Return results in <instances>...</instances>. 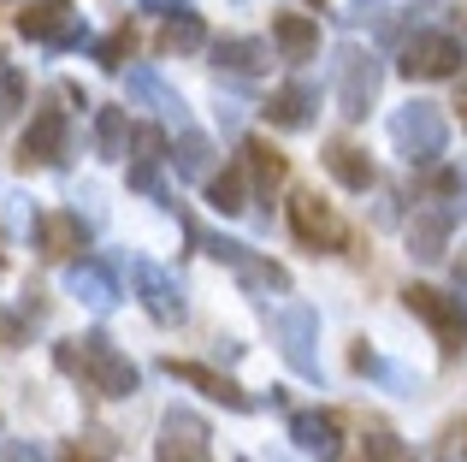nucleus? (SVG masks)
<instances>
[{"instance_id":"obj_7","label":"nucleus","mask_w":467,"mask_h":462,"mask_svg":"<svg viewBox=\"0 0 467 462\" xmlns=\"http://www.w3.org/2000/svg\"><path fill=\"white\" fill-rule=\"evenodd\" d=\"M18 36L36 42V47L66 54V47H78L83 36H89V24H83V12L71 6V0H30V6L18 12Z\"/></svg>"},{"instance_id":"obj_36","label":"nucleus","mask_w":467,"mask_h":462,"mask_svg":"<svg viewBox=\"0 0 467 462\" xmlns=\"http://www.w3.org/2000/svg\"><path fill=\"white\" fill-rule=\"evenodd\" d=\"M190 0H142V12H160V18H171V12H183Z\"/></svg>"},{"instance_id":"obj_26","label":"nucleus","mask_w":467,"mask_h":462,"mask_svg":"<svg viewBox=\"0 0 467 462\" xmlns=\"http://www.w3.org/2000/svg\"><path fill=\"white\" fill-rule=\"evenodd\" d=\"M95 154L101 161H125L130 154V113L125 107H95Z\"/></svg>"},{"instance_id":"obj_4","label":"nucleus","mask_w":467,"mask_h":462,"mask_svg":"<svg viewBox=\"0 0 467 462\" xmlns=\"http://www.w3.org/2000/svg\"><path fill=\"white\" fill-rule=\"evenodd\" d=\"M467 66V47L456 30H414L409 42H402V59L397 71L409 83H438V78H462Z\"/></svg>"},{"instance_id":"obj_20","label":"nucleus","mask_w":467,"mask_h":462,"mask_svg":"<svg viewBox=\"0 0 467 462\" xmlns=\"http://www.w3.org/2000/svg\"><path fill=\"white\" fill-rule=\"evenodd\" d=\"M319 166H326L343 190H355V196H367V190L379 184V166L367 161V149H355V142H326V149H319Z\"/></svg>"},{"instance_id":"obj_37","label":"nucleus","mask_w":467,"mask_h":462,"mask_svg":"<svg viewBox=\"0 0 467 462\" xmlns=\"http://www.w3.org/2000/svg\"><path fill=\"white\" fill-rule=\"evenodd\" d=\"M450 445H456V451H462V462H467V415L456 421V427H450Z\"/></svg>"},{"instance_id":"obj_1","label":"nucleus","mask_w":467,"mask_h":462,"mask_svg":"<svg viewBox=\"0 0 467 462\" xmlns=\"http://www.w3.org/2000/svg\"><path fill=\"white\" fill-rule=\"evenodd\" d=\"M54 362H59V373L83 380L89 392H101V397H137L142 392V368L107 332H83V338L54 344Z\"/></svg>"},{"instance_id":"obj_13","label":"nucleus","mask_w":467,"mask_h":462,"mask_svg":"<svg viewBox=\"0 0 467 462\" xmlns=\"http://www.w3.org/2000/svg\"><path fill=\"white\" fill-rule=\"evenodd\" d=\"M66 290L78 302H89L95 314H113L119 297H125V290H119V267L101 261V255H71L66 261Z\"/></svg>"},{"instance_id":"obj_5","label":"nucleus","mask_w":467,"mask_h":462,"mask_svg":"<svg viewBox=\"0 0 467 462\" xmlns=\"http://www.w3.org/2000/svg\"><path fill=\"white\" fill-rule=\"evenodd\" d=\"M285 220H290V231H296V243L308 255H343L349 249V226H343V214L331 208L319 190H296L290 208H285Z\"/></svg>"},{"instance_id":"obj_23","label":"nucleus","mask_w":467,"mask_h":462,"mask_svg":"<svg viewBox=\"0 0 467 462\" xmlns=\"http://www.w3.org/2000/svg\"><path fill=\"white\" fill-rule=\"evenodd\" d=\"M202 190H207V208H213V214H225V220L249 208V196H254V190H249V166H243V154L225 166V173H207V184H202Z\"/></svg>"},{"instance_id":"obj_3","label":"nucleus","mask_w":467,"mask_h":462,"mask_svg":"<svg viewBox=\"0 0 467 462\" xmlns=\"http://www.w3.org/2000/svg\"><path fill=\"white\" fill-rule=\"evenodd\" d=\"M402 309H409L414 320L432 326L438 356L462 362V350H467V302L462 297H450V290H438V285H409L402 290Z\"/></svg>"},{"instance_id":"obj_34","label":"nucleus","mask_w":467,"mask_h":462,"mask_svg":"<svg viewBox=\"0 0 467 462\" xmlns=\"http://www.w3.org/2000/svg\"><path fill=\"white\" fill-rule=\"evenodd\" d=\"M166 131L160 125H130V161H166Z\"/></svg>"},{"instance_id":"obj_14","label":"nucleus","mask_w":467,"mask_h":462,"mask_svg":"<svg viewBox=\"0 0 467 462\" xmlns=\"http://www.w3.org/2000/svg\"><path fill=\"white\" fill-rule=\"evenodd\" d=\"M18 161L47 166V173H59V166L71 161V119L59 113V107H42V113H36V125L24 131V142H18Z\"/></svg>"},{"instance_id":"obj_11","label":"nucleus","mask_w":467,"mask_h":462,"mask_svg":"<svg viewBox=\"0 0 467 462\" xmlns=\"http://www.w3.org/2000/svg\"><path fill=\"white\" fill-rule=\"evenodd\" d=\"M130 285H137V302L149 309V320H154V326H183L190 302H183V285H178V278H171L160 261L137 255V261H130Z\"/></svg>"},{"instance_id":"obj_38","label":"nucleus","mask_w":467,"mask_h":462,"mask_svg":"<svg viewBox=\"0 0 467 462\" xmlns=\"http://www.w3.org/2000/svg\"><path fill=\"white\" fill-rule=\"evenodd\" d=\"M0 273H6V255H0Z\"/></svg>"},{"instance_id":"obj_19","label":"nucleus","mask_w":467,"mask_h":462,"mask_svg":"<svg viewBox=\"0 0 467 462\" xmlns=\"http://www.w3.org/2000/svg\"><path fill=\"white\" fill-rule=\"evenodd\" d=\"M273 47L285 66H308L319 54V18H308V12H273Z\"/></svg>"},{"instance_id":"obj_27","label":"nucleus","mask_w":467,"mask_h":462,"mask_svg":"<svg viewBox=\"0 0 467 462\" xmlns=\"http://www.w3.org/2000/svg\"><path fill=\"white\" fill-rule=\"evenodd\" d=\"M349 368H355V373H367V380H385L390 392H414V385H420L414 373H402L397 362H379V350H373V344H355V350H349Z\"/></svg>"},{"instance_id":"obj_40","label":"nucleus","mask_w":467,"mask_h":462,"mask_svg":"<svg viewBox=\"0 0 467 462\" xmlns=\"http://www.w3.org/2000/svg\"><path fill=\"white\" fill-rule=\"evenodd\" d=\"M438 462H450V451H444V457H438Z\"/></svg>"},{"instance_id":"obj_28","label":"nucleus","mask_w":467,"mask_h":462,"mask_svg":"<svg viewBox=\"0 0 467 462\" xmlns=\"http://www.w3.org/2000/svg\"><path fill=\"white\" fill-rule=\"evenodd\" d=\"M237 278H243V290H261V297H273V290L285 297V290H290V273H285V267L266 261V255H254V249H249V261L237 267Z\"/></svg>"},{"instance_id":"obj_39","label":"nucleus","mask_w":467,"mask_h":462,"mask_svg":"<svg viewBox=\"0 0 467 462\" xmlns=\"http://www.w3.org/2000/svg\"><path fill=\"white\" fill-rule=\"evenodd\" d=\"M314 6H319V12H326V0H314Z\"/></svg>"},{"instance_id":"obj_17","label":"nucleus","mask_w":467,"mask_h":462,"mask_svg":"<svg viewBox=\"0 0 467 462\" xmlns=\"http://www.w3.org/2000/svg\"><path fill=\"white\" fill-rule=\"evenodd\" d=\"M261 113H266V125H273V131H308L314 119H319V83H308V78L285 83V89H273L261 101Z\"/></svg>"},{"instance_id":"obj_35","label":"nucleus","mask_w":467,"mask_h":462,"mask_svg":"<svg viewBox=\"0 0 467 462\" xmlns=\"http://www.w3.org/2000/svg\"><path fill=\"white\" fill-rule=\"evenodd\" d=\"M0 462H47V451L36 439H0Z\"/></svg>"},{"instance_id":"obj_22","label":"nucleus","mask_w":467,"mask_h":462,"mask_svg":"<svg viewBox=\"0 0 467 462\" xmlns=\"http://www.w3.org/2000/svg\"><path fill=\"white\" fill-rule=\"evenodd\" d=\"M213 66L225 78H261L273 66V47L254 42V36H225V42H213Z\"/></svg>"},{"instance_id":"obj_8","label":"nucleus","mask_w":467,"mask_h":462,"mask_svg":"<svg viewBox=\"0 0 467 462\" xmlns=\"http://www.w3.org/2000/svg\"><path fill=\"white\" fill-rule=\"evenodd\" d=\"M154 462H213V427L195 409L171 404L160 415V439H154Z\"/></svg>"},{"instance_id":"obj_24","label":"nucleus","mask_w":467,"mask_h":462,"mask_svg":"<svg viewBox=\"0 0 467 462\" xmlns=\"http://www.w3.org/2000/svg\"><path fill=\"white\" fill-rule=\"evenodd\" d=\"M166 161H171V173H178L183 184H207V173H213V142L190 125V131H178V142H171Z\"/></svg>"},{"instance_id":"obj_33","label":"nucleus","mask_w":467,"mask_h":462,"mask_svg":"<svg viewBox=\"0 0 467 462\" xmlns=\"http://www.w3.org/2000/svg\"><path fill=\"white\" fill-rule=\"evenodd\" d=\"M113 457H119L113 433H83V439L66 445V457H59V462H113Z\"/></svg>"},{"instance_id":"obj_21","label":"nucleus","mask_w":467,"mask_h":462,"mask_svg":"<svg viewBox=\"0 0 467 462\" xmlns=\"http://www.w3.org/2000/svg\"><path fill=\"white\" fill-rule=\"evenodd\" d=\"M243 166H249V190H254V202H273V190L290 178V161L273 149V142H261V137L243 142Z\"/></svg>"},{"instance_id":"obj_9","label":"nucleus","mask_w":467,"mask_h":462,"mask_svg":"<svg viewBox=\"0 0 467 462\" xmlns=\"http://www.w3.org/2000/svg\"><path fill=\"white\" fill-rule=\"evenodd\" d=\"M273 338H278L285 362L302 380H319V314L308 302H285V309L273 314Z\"/></svg>"},{"instance_id":"obj_16","label":"nucleus","mask_w":467,"mask_h":462,"mask_svg":"<svg viewBox=\"0 0 467 462\" xmlns=\"http://www.w3.org/2000/svg\"><path fill=\"white\" fill-rule=\"evenodd\" d=\"M290 439L314 462H343V421L331 409H296L290 415Z\"/></svg>"},{"instance_id":"obj_41","label":"nucleus","mask_w":467,"mask_h":462,"mask_svg":"<svg viewBox=\"0 0 467 462\" xmlns=\"http://www.w3.org/2000/svg\"><path fill=\"white\" fill-rule=\"evenodd\" d=\"M237 462H249V457H237Z\"/></svg>"},{"instance_id":"obj_18","label":"nucleus","mask_w":467,"mask_h":462,"mask_svg":"<svg viewBox=\"0 0 467 462\" xmlns=\"http://www.w3.org/2000/svg\"><path fill=\"white\" fill-rule=\"evenodd\" d=\"M125 83H130V101H142V107H154L160 119H166L171 131H190V101H183L178 89H171L166 78H160L154 66H130L125 71Z\"/></svg>"},{"instance_id":"obj_2","label":"nucleus","mask_w":467,"mask_h":462,"mask_svg":"<svg viewBox=\"0 0 467 462\" xmlns=\"http://www.w3.org/2000/svg\"><path fill=\"white\" fill-rule=\"evenodd\" d=\"M390 142L409 166H438L450 149V119L438 101H409L390 113Z\"/></svg>"},{"instance_id":"obj_12","label":"nucleus","mask_w":467,"mask_h":462,"mask_svg":"<svg viewBox=\"0 0 467 462\" xmlns=\"http://www.w3.org/2000/svg\"><path fill=\"white\" fill-rule=\"evenodd\" d=\"M160 373H166V380H178V385H190V392H202V397H213V404H225V409H237V415H249V409H254V397L243 392V385L231 380V373L207 368V362L160 356Z\"/></svg>"},{"instance_id":"obj_25","label":"nucleus","mask_w":467,"mask_h":462,"mask_svg":"<svg viewBox=\"0 0 467 462\" xmlns=\"http://www.w3.org/2000/svg\"><path fill=\"white\" fill-rule=\"evenodd\" d=\"M154 47H160V54H195V47H207V24H202V12H195V6L171 12V18L160 24Z\"/></svg>"},{"instance_id":"obj_32","label":"nucleus","mask_w":467,"mask_h":462,"mask_svg":"<svg viewBox=\"0 0 467 462\" xmlns=\"http://www.w3.org/2000/svg\"><path fill=\"white\" fill-rule=\"evenodd\" d=\"M130 190H142L149 202H160V208H178L166 190V178H160V161H130Z\"/></svg>"},{"instance_id":"obj_15","label":"nucleus","mask_w":467,"mask_h":462,"mask_svg":"<svg viewBox=\"0 0 467 462\" xmlns=\"http://www.w3.org/2000/svg\"><path fill=\"white\" fill-rule=\"evenodd\" d=\"M30 243H36V255H47V261H71V255L89 249V220L71 214V208L36 214V220H30Z\"/></svg>"},{"instance_id":"obj_10","label":"nucleus","mask_w":467,"mask_h":462,"mask_svg":"<svg viewBox=\"0 0 467 462\" xmlns=\"http://www.w3.org/2000/svg\"><path fill=\"white\" fill-rule=\"evenodd\" d=\"M456 226H462V208H456V196H432L426 208H414V220H409V255L420 267H438L450 255V237H456Z\"/></svg>"},{"instance_id":"obj_31","label":"nucleus","mask_w":467,"mask_h":462,"mask_svg":"<svg viewBox=\"0 0 467 462\" xmlns=\"http://www.w3.org/2000/svg\"><path fill=\"white\" fill-rule=\"evenodd\" d=\"M24 101H30V78L12 59H0V119H18Z\"/></svg>"},{"instance_id":"obj_30","label":"nucleus","mask_w":467,"mask_h":462,"mask_svg":"<svg viewBox=\"0 0 467 462\" xmlns=\"http://www.w3.org/2000/svg\"><path fill=\"white\" fill-rule=\"evenodd\" d=\"M130 54H137V30H130V24H119V30H107L101 42H95V66L101 71H125Z\"/></svg>"},{"instance_id":"obj_29","label":"nucleus","mask_w":467,"mask_h":462,"mask_svg":"<svg viewBox=\"0 0 467 462\" xmlns=\"http://www.w3.org/2000/svg\"><path fill=\"white\" fill-rule=\"evenodd\" d=\"M361 462H420V457H414L409 445L385 427V421H373V427L361 433Z\"/></svg>"},{"instance_id":"obj_6","label":"nucleus","mask_w":467,"mask_h":462,"mask_svg":"<svg viewBox=\"0 0 467 462\" xmlns=\"http://www.w3.org/2000/svg\"><path fill=\"white\" fill-rule=\"evenodd\" d=\"M379 89H385V59L367 54V47H337V113L349 119V125H361L367 113H373Z\"/></svg>"}]
</instances>
